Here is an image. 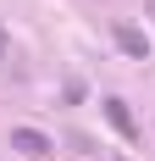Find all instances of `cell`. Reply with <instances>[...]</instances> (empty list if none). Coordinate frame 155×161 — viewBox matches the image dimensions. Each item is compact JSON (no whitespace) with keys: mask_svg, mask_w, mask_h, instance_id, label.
Masks as SVG:
<instances>
[{"mask_svg":"<svg viewBox=\"0 0 155 161\" xmlns=\"http://www.w3.org/2000/svg\"><path fill=\"white\" fill-rule=\"evenodd\" d=\"M11 150H22V156H33V161H45L50 156V139L39 128H11Z\"/></svg>","mask_w":155,"mask_h":161,"instance_id":"6da1fadb","label":"cell"},{"mask_svg":"<svg viewBox=\"0 0 155 161\" xmlns=\"http://www.w3.org/2000/svg\"><path fill=\"white\" fill-rule=\"evenodd\" d=\"M105 122H111V128H116V133H127V139L139 133V122H133V111H127V100H116V95L105 100Z\"/></svg>","mask_w":155,"mask_h":161,"instance_id":"7a4b0ae2","label":"cell"},{"mask_svg":"<svg viewBox=\"0 0 155 161\" xmlns=\"http://www.w3.org/2000/svg\"><path fill=\"white\" fill-rule=\"evenodd\" d=\"M116 45H122L127 56H139V61L150 56V39H144V28H133V22H122V28H116Z\"/></svg>","mask_w":155,"mask_h":161,"instance_id":"3957f363","label":"cell"},{"mask_svg":"<svg viewBox=\"0 0 155 161\" xmlns=\"http://www.w3.org/2000/svg\"><path fill=\"white\" fill-rule=\"evenodd\" d=\"M0 61H6V33H0Z\"/></svg>","mask_w":155,"mask_h":161,"instance_id":"277c9868","label":"cell"},{"mask_svg":"<svg viewBox=\"0 0 155 161\" xmlns=\"http://www.w3.org/2000/svg\"><path fill=\"white\" fill-rule=\"evenodd\" d=\"M122 161H127V156H122Z\"/></svg>","mask_w":155,"mask_h":161,"instance_id":"5b68a950","label":"cell"}]
</instances>
